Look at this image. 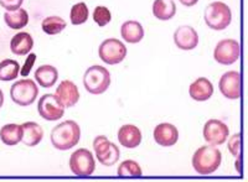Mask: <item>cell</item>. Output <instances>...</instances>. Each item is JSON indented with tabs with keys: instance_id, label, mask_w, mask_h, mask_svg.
<instances>
[{
	"instance_id": "cell-2",
	"label": "cell",
	"mask_w": 248,
	"mask_h": 182,
	"mask_svg": "<svg viewBox=\"0 0 248 182\" xmlns=\"http://www.w3.org/2000/svg\"><path fill=\"white\" fill-rule=\"evenodd\" d=\"M222 163V154L214 145L201 146L192 156V167L200 175H211Z\"/></svg>"
},
{
	"instance_id": "cell-14",
	"label": "cell",
	"mask_w": 248,
	"mask_h": 182,
	"mask_svg": "<svg viewBox=\"0 0 248 182\" xmlns=\"http://www.w3.org/2000/svg\"><path fill=\"white\" fill-rule=\"evenodd\" d=\"M179 130L176 126L169 123H163L155 126L154 140L160 146H172L178 143Z\"/></svg>"
},
{
	"instance_id": "cell-4",
	"label": "cell",
	"mask_w": 248,
	"mask_h": 182,
	"mask_svg": "<svg viewBox=\"0 0 248 182\" xmlns=\"http://www.w3.org/2000/svg\"><path fill=\"white\" fill-rule=\"evenodd\" d=\"M232 21L231 9L222 1H214L205 10V23L216 31L225 30Z\"/></svg>"
},
{
	"instance_id": "cell-31",
	"label": "cell",
	"mask_w": 248,
	"mask_h": 182,
	"mask_svg": "<svg viewBox=\"0 0 248 182\" xmlns=\"http://www.w3.org/2000/svg\"><path fill=\"white\" fill-rule=\"evenodd\" d=\"M35 61H36V55L35 53H30L28 57H26L25 60V63H24V66L21 68H20V75L23 77H26L30 75V71L32 70V67H34L35 65Z\"/></svg>"
},
{
	"instance_id": "cell-19",
	"label": "cell",
	"mask_w": 248,
	"mask_h": 182,
	"mask_svg": "<svg viewBox=\"0 0 248 182\" xmlns=\"http://www.w3.org/2000/svg\"><path fill=\"white\" fill-rule=\"evenodd\" d=\"M21 126H23L21 143L25 144L26 146H30V148L41 143V140L44 139V129L40 124L35 123V121H26Z\"/></svg>"
},
{
	"instance_id": "cell-10",
	"label": "cell",
	"mask_w": 248,
	"mask_h": 182,
	"mask_svg": "<svg viewBox=\"0 0 248 182\" xmlns=\"http://www.w3.org/2000/svg\"><path fill=\"white\" fill-rule=\"evenodd\" d=\"M241 56V45L238 41L232 39L221 40L216 45L214 51V57L216 62L221 65H233Z\"/></svg>"
},
{
	"instance_id": "cell-21",
	"label": "cell",
	"mask_w": 248,
	"mask_h": 182,
	"mask_svg": "<svg viewBox=\"0 0 248 182\" xmlns=\"http://www.w3.org/2000/svg\"><path fill=\"white\" fill-rule=\"evenodd\" d=\"M35 79L44 88L52 87L59 79V71L50 65L40 66L35 72Z\"/></svg>"
},
{
	"instance_id": "cell-15",
	"label": "cell",
	"mask_w": 248,
	"mask_h": 182,
	"mask_svg": "<svg viewBox=\"0 0 248 182\" xmlns=\"http://www.w3.org/2000/svg\"><path fill=\"white\" fill-rule=\"evenodd\" d=\"M57 98L62 102V104L65 106V108H70V106H76L77 102L79 101V91L77 88L76 84L70 79H65L60 83L57 87L56 93Z\"/></svg>"
},
{
	"instance_id": "cell-18",
	"label": "cell",
	"mask_w": 248,
	"mask_h": 182,
	"mask_svg": "<svg viewBox=\"0 0 248 182\" xmlns=\"http://www.w3.org/2000/svg\"><path fill=\"white\" fill-rule=\"evenodd\" d=\"M32 47H34V39L29 32H24V31L14 35L12 41H10L12 52L17 56L29 55Z\"/></svg>"
},
{
	"instance_id": "cell-24",
	"label": "cell",
	"mask_w": 248,
	"mask_h": 182,
	"mask_svg": "<svg viewBox=\"0 0 248 182\" xmlns=\"http://www.w3.org/2000/svg\"><path fill=\"white\" fill-rule=\"evenodd\" d=\"M4 21L13 30H21L29 23V14L25 9L19 8L14 12H6L4 14Z\"/></svg>"
},
{
	"instance_id": "cell-20",
	"label": "cell",
	"mask_w": 248,
	"mask_h": 182,
	"mask_svg": "<svg viewBox=\"0 0 248 182\" xmlns=\"http://www.w3.org/2000/svg\"><path fill=\"white\" fill-rule=\"evenodd\" d=\"M121 35L123 40L129 44H138L144 37V29L140 23L136 20H129L122 25Z\"/></svg>"
},
{
	"instance_id": "cell-6",
	"label": "cell",
	"mask_w": 248,
	"mask_h": 182,
	"mask_svg": "<svg viewBox=\"0 0 248 182\" xmlns=\"http://www.w3.org/2000/svg\"><path fill=\"white\" fill-rule=\"evenodd\" d=\"M93 149L99 163L105 166H113L118 163L121 152L116 144L110 143L105 135H98L93 141Z\"/></svg>"
},
{
	"instance_id": "cell-27",
	"label": "cell",
	"mask_w": 248,
	"mask_h": 182,
	"mask_svg": "<svg viewBox=\"0 0 248 182\" xmlns=\"http://www.w3.org/2000/svg\"><path fill=\"white\" fill-rule=\"evenodd\" d=\"M88 8L85 3H77L71 8L70 20L74 25H82L88 20Z\"/></svg>"
},
{
	"instance_id": "cell-34",
	"label": "cell",
	"mask_w": 248,
	"mask_h": 182,
	"mask_svg": "<svg viewBox=\"0 0 248 182\" xmlns=\"http://www.w3.org/2000/svg\"><path fill=\"white\" fill-rule=\"evenodd\" d=\"M3 104H4V93L3 91L0 90V108L3 106Z\"/></svg>"
},
{
	"instance_id": "cell-29",
	"label": "cell",
	"mask_w": 248,
	"mask_h": 182,
	"mask_svg": "<svg viewBox=\"0 0 248 182\" xmlns=\"http://www.w3.org/2000/svg\"><path fill=\"white\" fill-rule=\"evenodd\" d=\"M93 20L98 26H106L110 23L112 14L107 6H96L93 10Z\"/></svg>"
},
{
	"instance_id": "cell-23",
	"label": "cell",
	"mask_w": 248,
	"mask_h": 182,
	"mask_svg": "<svg viewBox=\"0 0 248 182\" xmlns=\"http://www.w3.org/2000/svg\"><path fill=\"white\" fill-rule=\"evenodd\" d=\"M153 14L161 21L172 19L176 14V5L172 0H154Z\"/></svg>"
},
{
	"instance_id": "cell-1",
	"label": "cell",
	"mask_w": 248,
	"mask_h": 182,
	"mask_svg": "<svg viewBox=\"0 0 248 182\" xmlns=\"http://www.w3.org/2000/svg\"><path fill=\"white\" fill-rule=\"evenodd\" d=\"M81 139V128L74 121H65L57 124L51 132V143L60 152L70 150L78 144Z\"/></svg>"
},
{
	"instance_id": "cell-9",
	"label": "cell",
	"mask_w": 248,
	"mask_h": 182,
	"mask_svg": "<svg viewBox=\"0 0 248 182\" xmlns=\"http://www.w3.org/2000/svg\"><path fill=\"white\" fill-rule=\"evenodd\" d=\"M40 117L48 121H59L65 114V106L56 94H44L37 103Z\"/></svg>"
},
{
	"instance_id": "cell-25",
	"label": "cell",
	"mask_w": 248,
	"mask_h": 182,
	"mask_svg": "<svg viewBox=\"0 0 248 182\" xmlns=\"http://www.w3.org/2000/svg\"><path fill=\"white\" fill-rule=\"evenodd\" d=\"M20 73V65L15 60H3L0 62V81L16 79Z\"/></svg>"
},
{
	"instance_id": "cell-7",
	"label": "cell",
	"mask_w": 248,
	"mask_h": 182,
	"mask_svg": "<svg viewBox=\"0 0 248 182\" xmlns=\"http://www.w3.org/2000/svg\"><path fill=\"white\" fill-rule=\"evenodd\" d=\"M99 59L107 65H118L127 56V47L117 39H107L98 48Z\"/></svg>"
},
{
	"instance_id": "cell-33",
	"label": "cell",
	"mask_w": 248,
	"mask_h": 182,
	"mask_svg": "<svg viewBox=\"0 0 248 182\" xmlns=\"http://www.w3.org/2000/svg\"><path fill=\"white\" fill-rule=\"evenodd\" d=\"M179 1L185 6H194L195 4H198L199 0H179Z\"/></svg>"
},
{
	"instance_id": "cell-16",
	"label": "cell",
	"mask_w": 248,
	"mask_h": 182,
	"mask_svg": "<svg viewBox=\"0 0 248 182\" xmlns=\"http://www.w3.org/2000/svg\"><path fill=\"white\" fill-rule=\"evenodd\" d=\"M189 94L196 102L209 101L214 94V86L207 78L200 77L190 84Z\"/></svg>"
},
{
	"instance_id": "cell-26",
	"label": "cell",
	"mask_w": 248,
	"mask_h": 182,
	"mask_svg": "<svg viewBox=\"0 0 248 182\" xmlns=\"http://www.w3.org/2000/svg\"><path fill=\"white\" fill-rule=\"evenodd\" d=\"M66 21L60 16H47L44 19L41 28L43 31L47 35H57L65 30Z\"/></svg>"
},
{
	"instance_id": "cell-3",
	"label": "cell",
	"mask_w": 248,
	"mask_h": 182,
	"mask_svg": "<svg viewBox=\"0 0 248 182\" xmlns=\"http://www.w3.org/2000/svg\"><path fill=\"white\" fill-rule=\"evenodd\" d=\"M110 84V73L103 66H91L83 76V86L91 94H102Z\"/></svg>"
},
{
	"instance_id": "cell-32",
	"label": "cell",
	"mask_w": 248,
	"mask_h": 182,
	"mask_svg": "<svg viewBox=\"0 0 248 182\" xmlns=\"http://www.w3.org/2000/svg\"><path fill=\"white\" fill-rule=\"evenodd\" d=\"M24 0H0V5L3 6L8 12H14L21 8Z\"/></svg>"
},
{
	"instance_id": "cell-28",
	"label": "cell",
	"mask_w": 248,
	"mask_h": 182,
	"mask_svg": "<svg viewBox=\"0 0 248 182\" xmlns=\"http://www.w3.org/2000/svg\"><path fill=\"white\" fill-rule=\"evenodd\" d=\"M117 174L121 177H139L141 176L143 172H141V167L138 163L133 161V160H125L119 165Z\"/></svg>"
},
{
	"instance_id": "cell-8",
	"label": "cell",
	"mask_w": 248,
	"mask_h": 182,
	"mask_svg": "<svg viewBox=\"0 0 248 182\" xmlns=\"http://www.w3.org/2000/svg\"><path fill=\"white\" fill-rule=\"evenodd\" d=\"M70 168L76 176L86 177L94 172L96 161L92 152L87 149H78L70 157Z\"/></svg>"
},
{
	"instance_id": "cell-12",
	"label": "cell",
	"mask_w": 248,
	"mask_h": 182,
	"mask_svg": "<svg viewBox=\"0 0 248 182\" xmlns=\"http://www.w3.org/2000/svg\"><path fill=\"white\" fill-rule=\"evenodd\" d=\"M229 126L218 119H210L203 126V137L210 145H222L229 139Z\"/></svg>"
},
{
	"instance_id": "cell-17",
	"label": "cell",
	"mask_w": 248,
	"mask_h": 182,
	"mask_svg": "<svg viewBox=\"0 0 248 182\" xmlns=\"http://www.w3.org/2000/svg\"><path fill=\"white\" fill-rule=\"evenodd\" d=\"M118 140L122 146L127 149H134L140 145L141 132L138 126L125 124L118 130Z\"/></svg>"
},
{
	"instance_id": "cell-13",
	"label": "cell",
	"mask_w": 248,
	"mask_h": 182,
	"mask_svg": "<svg viewBox=\"0 0 248 182\" xmlns=\"http://www.w3.org/2000/svg\"><path fill=\"white\" fill-rule=\"evenodd\" d=\"M174 42L183 51L194 50L199 45V35L192 26L183 25L175 31Z\"/></svg>"
},
{
	"instance_id": "cell-11",
	"label": "cell",
	"mask_w": 248,
	"mask_h": 182,
	"mask_svg": "<svg viewBox=\"0 0 248 182\" xmlns=\"http://www.w3.org/2000/svg\"><path fill=\"white\" fill-rule=\"evenodd\" d=\"M218 88L227 99H232V101L240 99L241 93H242L241 73L237 71H230V72L223 73L218 82Z\"/></svg>"
},
{
	"instance_id": "cell-30",
	"label": "cell",
	"mask_w": 248,
	"mask_h": 182,
	"mask_svg": "<svg viewBox=\"0 0 248 182\" xmlns=\"http://www.w3.org/2000/svg\"><path fill=\"white\" fill-rule=\"evenodd\" d=\"M229 150L236 159H240L242 154V139L241 134L232 135L231 139L229 140Z\"/></svg>"
},
{
	"instance_id": "cell-5",
	"label": "cell",
	"mask_w": 248,
	"mask_h": 182,
	"mask_svg": "<svg viewBox=\"0 0 248 182\" xmlns=\"http://www.w3.org/2000/svg\"><path fill=\"white\" fill-rule=\"evenodd\" d=\"M39 88L32 79H20L10 88V97L15 104L28 106L36 101Z\"/></svg>"
},
{
	"instance_id": "cell-22",
	"label": "cell",
	"mask_w": 248,
	"mask_h": 182,
	"mask_svg": "<svg viewBox=\"0 0 248 182\" xmlns=\"http://www.w3.org/2000/svg\"><path fill=\"white\" fill-rule=\"evenodd\" d=\"M23 139V126L19 124H6L0 129V140L5 145L14 146Z\"/></svg>"
}]
</instances>
